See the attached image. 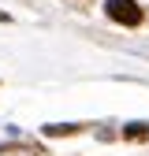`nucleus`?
<instances>
[{"label":"nucleus","instance_id":"2","mask_svg":"<svg viewBox=\"0 0 149 156\" xmlns=\"http://www.w3.org/2000/svg\"><path fill=\"white\" fill-rule=\"evenodd\" d=\"M149 126H127V138H145Z\"/></svg>","mask_w":149,"mask_h":156},{"label":"nucleus","instance_id":"3","mask_svg":"<svg viewBox=\"0 0 149 156\" xmlns=\"http://www.w3.org/2000/svg\"><path fill=\"white\" fill-rule=\"evenodd\" d=\"M74 130H78L74 123H71V126H49V134H74Z\"/></svg>","mask_w":149,"mask_h":156},{"label":"nucleus","instance_id":"1","mask_svg":"<svg viewBox=\"0 0 149 156\" xmlns=\"http://www.w3.org/2000/svg\"><path fill=\"white\" fill-rule=\"evenodd\" d=\"M104 11H108V19H116L119 26H138L142 19H145V15H142V8L134 4V0H108Z\"/></svg>","mask_w":149,"mask_h":156}]
</instances>
